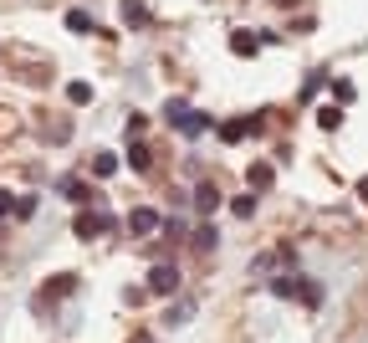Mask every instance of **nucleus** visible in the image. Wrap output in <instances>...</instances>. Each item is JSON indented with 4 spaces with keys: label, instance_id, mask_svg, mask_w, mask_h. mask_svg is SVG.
I'll return each mask as SVG.
<instances>
[{
    "label": "nucleus",
    "instance_id": "f257e3e1",
    "mask_svg": "<svg viewBox=\"0 0 368 343\" xmlns=\"http://www.w3.org/2000/svg\"><path fill=\"white\" fill-rule=\"evenodd\" d=\"M164 113H169V123H174V128H184V134H205V128H215V118H205V113H194L189 103H179V98L169 103Z\"/></svg>",
    "mask_w": 368,
    "mask_h": 343
},
{
    "label": "nucleus",
    "instance_id": "f03ea898",
    "mask_svg": "<svg viewBox=\"0 0 368 343\" xmlns=\"http://www.w3.org/2000/svg\"><path fill=\"white\" fill-rule=\"evenodd\" d=\"M164 221H159V210H148V205H133V210H128V231H133V236H154Z\"/></svg>",
    "mask_w": 368,
    "mask_h": 343
},
{
    "label": "nucleus",
    "instance_id": "7ed1b4c3",
    "mask_svg": "<svg viewBox=\"0 0 368 343\" xmlns=\"http://www.w3.org/2000/svg\"><path fill=\"white\" fill-rule=\"evenodd\" d=\"M148 292H179V267H169V262H159L154 272H148Z\"/></svg>",
    "mask_w": 368,
    "mask_h": 343
},
{
    "label": "nucleus",
    "instance_id": "20e7f679",
    "mask_svg": "<svg viewBox=\"0 0 368 343\" xmlns=\"http://www.w3.org/2000/svg\"><path fill=\"white\" fill-rule=\"evenodd\" d=\"M261 128V113H251V118H230V123H220V139L225 144H241L246 134H256Z\"/></svg>",
    "mask_w": 368,
    "mask_h": 343
},
{
    "label": "nucleus",
    "instance_id": "39448f33",
    "mask_svg": "<svg viewBox=\"0 0 368 343\" xmlns=\"http://www.w3.org/2000/svg\"><path fill=\"white\" fill-rule=\"evenodd\" d=\"M72 231L82 236V241H93L97 231H113V216H93V210H82V216L72 221Z\"/></svg>",
    "mask_w": 368,
    "mask_h": 343
},
{
    "label": "nucleus",
    "instance_id": "423d86ee",
    "mask_svg": "<svg viewBox=\"0 0 368 343\" xmlns=\"http://www.w3.org/2000/svg\"><path fill=\"white\" fill-rule=\"evenodd\" d=\"M261 41H266V36H256V31H235V36H230V52H235V57H256V52H261Z\"/></svg>",
    "mask_w": 368,
    "mask_h": 343
},
{
    "label": "nucleus",
    "instance_id": "0eeeda50",
    "mask_svg": "<svg viewBox=\"0 0 368 343\" xmlns=\"http://www.w3.org/2000/svg\"><path fill=\"white\" fill-rule=\"evenodd\" d=\"M189 318H194V297H179V303L169 308V318H164V323H169V328H179V323H189Z\"/></svg>",
    "mask_w": 368,
    "mask_h": 343
},
{
    "label": "nucleus",
    "instance_id": "6e6552de",
    "mask_svg": "<svg viewBox=\"0 0 368 343\" xmlns=\"http://www.w3.org/2000/svg\"><path fill=\"white\" fill-rule=\"evenodd\" d=\"M246 180H251V190H271L276 169H271V164H251V175H246Z\"/></svg>",
    "mask_w": 368,
    "mask_h": 343
},
{
    "label": "nucleus",
    "instance_id": "1a4fd4ad",
    "mask_svg": "<svg viewBox=\"0 0 368 343\" xmlns=\"http://www.w3.org/2000/svg\"><path fill=\"white\" fill-rule=\"evenodd\" d=\"M61 195H67V200H77V205H88V200H93V190L82 185V180H61Z\"/></svg>",
    "mask_w": 368,
    "mask_h": 343
},
{
    "label": "nucleus",
    "instance_id": "9d476101",
    "mask_svg": "<svg viewBox=\"0 0 368 343\" xmlns=\"http://www.w3.org/2000/svg\"><path fill=\"white\" fill-rule=\"evenodd\" d=\"M123 21H128V26H143V21H148V6H143V0H123Z\"/></svg>",
    "mask_w": 368,
    "mask_h": 343
},
{
    "label": "nucleus",
    "instance_id": "9b49d317",
    "mask_svg": "<svg viewBox=\"0 0 368 343\" xmlns=\"http://www.w3.org/2000/svg\"><path fill=\"white\" fill-rule=\"evenodd\" d=\"M67 103H77V108H88V103H93V88H88V82H67Z\"/></svg>",
    "mask_w": 368,
    "mask_h": 343
},
{
    "label": "nucleus",
    "instance_id": "f8f14e48",
    "mask_svg": "<svg viewBox=\"0 0 368 343\" xmlns=\"http://www.w3.org/2000/svg\"><path fill=\"white\" fill-rule=\"evenodd\" d=\"M194 205H200V210H215V205H220V190H215V185H200V190H194Z\"/></svg>",
    "mask_w": 368,
    "mask_h": 343
},
{
    "label": "nucleus",
    "instance_id": "ddd939ff",
    "mask_svg": "<svg viewBox=\"0 0 368 343\" xmlns=\"http://www.w3.org/2000/svg\"><path fill=\"white\" fill-rule=\"evenodd\" d=\"M113 169H118V159H113V154H93V175H97V180H107Z\"/></svg>",
    "mask_w": 368,
    "mask_h": 343
},
{
    "label": "nucleus",
    "instance_id": "4468645a",
    "mask_svg": "<svg viewBox=\"0 0 368 343\" xmlns=\"http://www.w3.org/2000/svg\"><path fill=\"white\" fill-rule=\"evenodd\" d=\"M230 210H235L241 221H251V216H256V195H235V200H230Z\"/></svg>",
    "mask_w": 368,
    "mask_h": 343
},
{
    "label": "nucleus",
    "instance_id": "2eb2a0df",
    "mask_svg": "<svg viewBox=\"0 0 368 343\" xmlns=\"http://www.w3.org/2000/svg\"><path fill=\"white\" fill-rule=\"evenodd\" d=\"M333 98H338V103H353V98H358V88H353L348 77H338V82H333Z\"/></svg>",
    "mask_w": 368,
    "mask_h": 343
},
{
    "label": "nucleus",
    "instance_id": "dca6fc26",
    "mask_svg": "<svg viewBox=\"0 0 368 343\" xmlns=\"http://www.w3.org/2000/svg\"><path fill=\"white\" fill-rule=\"evenodd\" d=\"M194 251H215V226H200V231H194Z\"/></svg>",
    "mask_w": 368,
    "mask_h": 343
},
{
    "label": "nucleus",
    "instance_id": "f3484780",
    "mask_svg": "<svg viewBox=\"0 0 368 343\" xmlns=\"http://www.w3.org/2000/svg\"><path fill=\"white\" fill-rule=\"evenodd\" d=\"M67 26L72 31H93V16L88 11H67Z\"/></svg>",
    "mask_w": 368,
    "mask_h": 343
},
{
    "label": "nucleus",
    "instance_id": "a211bd4d",
    "mask_svg": "<svg viewBox=\"0 0 368 343\" xmlns=\"http://www.w3.org/2000/svg\"><path fill=\"white\" fill-rule=\"evenodd\" d=\"M317 123H322V128H338V123H343V108H317Z\"/></svg>",
    "mask_w": 368,
    "mask_h": 343
},
{
    "label": "nucleus",
    "instance_id": "6ab92c4d",
    "mask_svg": "<svg viewBox=\"0 0 368 343\" xmlns=\"http://www.w3.org/2000/svg\"><path fill=\"white\" fill-rule=\"evenodd\" d=\"M16 210V195H6V190H0V216H11Z\"/></svg>",
    "mask_w": 368,
    "mask_h": 343
},
{
    "label": "nucleus",
    "instance_id": "aec40b11",
    "mask_svg": "<svg viewBox=\"0 0 368 343\" xmlns=\"http://www.w3.org/2000/svg\"><path fill=\"white\" fill-rule=\"evenodd\" d=\"M358 200H363V205H368V175H363V180H358Z\"/></svg>",
    "mask_w": 368,
    "mask_h": 343
},
{
    "label": "nucleus",
    "instance_id": "412c9836",
    "mask_svg": "<svg viewBox=\"0 0 368 343\" xmlns=\"http://www.w3.org/2000/svg\"><path fill=\"white\" fill-rule=\"evenodd\" d=\"M138 343H154V338H138Z\"/></svg>",
    "mask_w": 368,
    "mask_h": 343
}]
</instances>
